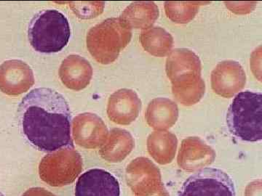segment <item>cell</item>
Wrapping results in <instances>:
<instances>
[{
    "mask_svg": "<svg viewBox=\"0 0 262 196\" xmlns=\"http://www.w3.org/2000/svg\"><path fill=\"white\" fill-rule=\"evenodd\" d=\"M18 116L24 135L39 151L52 153L75 149L71 136L70 106L54 89H33L19 105Z\"/></svg>",
    "mask_w": 262,
    "mask_h": 196,
    "instance_id": "cell-1",
    "label": "cell"
},
{
    "mask_svg": "<svg viewBox=\"0 0 262 196\" xmlns=\"http://www.w3.org/2000/svg\"><path fill=\"white\" fill-rule=\"evenodd\" d=\"M165 70L173 97L181 104L193 106L204 96L206 84L201 77V61L194 52L186 48L173 50L167 58Z\"/></svg>",
    "mask_w": 262,
    "mask_h": 196,
    "instance_id": "cell-2",
    "label": "cell"
},
{
    "mask_svg": "<svg viewBox=\"0 0 262 196\" xmlns=\"http://www.w3.org/2000/svg\"><path fill=\"white\" fill-rule=\"evenodd\" d=\"M262 94L245 91L234 97L227 114V127L234 137L246 142L262 139Z\"/></svg>",
    "mask_w": 262,
    "mask_h": 196,
    "instance_id": "cell-3",
    "label": "cell"
},
{
    "mask_svg": "<svg viewBox=\"0 0 262 196\" xmlns=\"http://www.w3.org/2000/svg\"><path fill=\"white\" fill-rule=\"evenodd\" d=\"M132 31L120 18L106 19L91 29L87 35V47L98 63L108 65L115 62L127 47Z\"/></svg>",
    "mask_w": 262,
    "mask_h": 196,
    "instance_id": "cell-4",
    "label": "cell"
},
{
    "mask_svg": "<svg viewBox=\"0 0 262 196\" xmlns=\"http://www.w3.org/2000/svg\"><path fill=\"white\" fill-rule=\"evenodd\" d=\"M28 37L33 49L38 53H58L70 40V23L65 15L58 10H42L31 20Z\"/></svg>",
    "mask_w": 262,
    "mask_h": 196,
    "instance_id": "cell-5",
    "label": "cell"
},
{
    "mask_svg": "<svg viewBox=\"0 0 262 196\" xmlns=\"http://www.w3.org/2000/svg\"><path fill=\"white\" fill-rule=\"evenodd\" d=\"M83 169L82 156L75 149H63L46 155L39 165V178L52 187L75 181Z\"/></svg>",
    "mask_w": 262,
    "mask_h": 196,
    "instance_id": "cell-6",
    "label": "cell"
},
{
    "mask_svg": "<svg viewBox=\"0 0 262 196\" xmlns=\"http://www.w3.org/2000/svg\"><path fill=\"white\" fill-rule=\"evenodd\" d=\"M178 196H236L232 178L220 168H204L183 183Z\"/></svg>",
    "mask_w": 262,
    "mask_h": 196,
    "instance_id": "cell-7",
    "label": "cell"
},
{
    "mask_svg": "<svg viewBox=\"0 0 262 196\" xmlns=\"http://www.w3.org/2000/svg\"><path fill=\"white\" fill-rule=\"evenodd\" d=\"M211 80L212 89L215 94L230 98L244 88L246 75L238 62L225 61L215 66Z\"/></svg>",
    "mask_w": 262,
    "mask_h": 196,
    "instance_id": "cell-8",
    "label": "cell"
},
{
    "mask_svg": "<svg viewBox=\"0 0 262 196\" xmlns=\"http://www.w3.org/2000/svg\"><path fill=\"white\" fill-rule=\"evenodd\" d=\"M34 74L24 61L10 60L0 65V90L16 96L27 92L34 85Z\"/></svg>",
    "mask_w": 262,
    "mask_h": 196,
    "instance_id": "cell-9",
    "label": "cell"
},
{
    "mask_svg": "<svg viewBox=\"0 0 262 196\" xmlns=\"http://www.w3.org/2000/svg\"><path fill=\"white\" fill-rule=\"evenodd\" d=\"M72 134L77 145L84 149H96L104 143L108 130L103 120L97 115L84 113L78 115L72 122Z\"/></svg>",
    "mask_w": 262,
    "mask_h": 196,
    "instance_id": "cell-10",
    "label": "cell"
},
{
    "mask_svg": "<svg viewBox=\"0 0 262 196\" xmlns=\"http://www.w3.org/2000/svg\"><path fill=\"white\" fill-rule=\"evenodd\" d=\"M75 194V196H120V184L106 170L93 168L79 178Z\"/></svg>",
    "mask_w": 262,
    "mask_h": 196,
    "instance_id": "cell-11",
    "label": "cell"
},
{
    "mask_svg": "<svg viewBox=\"0 0 262 196\" xmlns=\"http://www.w3.org/2000/svg\"><path fill=\"white\" fill-rule=\"evenodd\" d=\"M141 101L135 91L121 89L114 92L108 101V118L115 123L130 125L139 116Z\"/></svg>",
    "mask_w": 262,
    "mask_h": 196,
    "instance_id": "cell-12",
    "label": "cell"
},
{
    "mask_svg": "<svg viewBox=\"0 0 262 196\" xmlns=\"http://www.w3.org/2000/svg\"><path fill=\"white\" fill-rule=\"evenodd\" d=\"M62 83L67 88L80 91L85 88L93 77V68L85 58L77 55L67 57L59 69Z\"/></svg>",
    "mask_w": 262,
    "mask_h": 196,
    "instance_id": "cell-13",
    "label": "cell"
},
{
    "mask_svg": "<svg viewBox=\"0 0 262 196\" xmlns=\"http://www.w3.org/2000/svg\"><path fill=\"white\" fill-rule=\"evenodd\" d=\"M179 116L177 103L168 98L158 97L149 103L146 111V119L155 129L165 130L173 126Z\"/></svg>",
    "mask_w": 262,
    "mask_h": 196,
    "instance_id": "cell-14",
    "label": "cell"
},
{
    "mask_svg": "<svg viewBox=\"0 0 262 196\" xmlns=\"http://www.w3.org/2000/svg\"><path fill=\"white\" fill-rule=\"evenodd\" d=\"M159 14V8L153 2H135L125 8L120 18L131 29L144 30L152 27Z\"/></svg>",
    "mask_w": 262,
    "mask_h": 196,
    "instance_id": "cell-15",
    "label": "cell"
},
{
    "mask_svg": "<svg viewBox=\"0 0 262 196\" xmlns=\"http://www.w3.org/2000/svg\"><path fill=\"white\" fill-rule=\"evenodd\" d=\"M134 140L126 130L114 129L110 132L107 140L103 144L100 154L103 159L110 162H120L134 149Z\"/></svg>",
    "mask_w": 262,
    "mask_h": 196,
    "instance_id": "cell-16",
    "label": "cell"
},
{
    "mask_svg": "<svg viewBox=\"0 0 262 196\" xmlns=\"http://www.w3.org/2000/svg\"><path fill=\"white\" fill-rule=\"evenodd\" d=\"M143 48L151 56L163 58L169 55L173 46V38L170 33L159 27L144 29L140 34Z\"/></svg>",
    "mask_w": 262,
    "mask_h": 196,
    "instance_id": "cell-17",
    "label": "cell"
},
{
    "mask_svg": "<svg viewBox=\"0 0 262 196\" xmlns=\"http://www.w3.org/2000/svg\"><path fill=\"white\" fill-rule=\"evenodd\" d=\"M214 156L213 150L203 141L196 137H189L183 141L179 151V162L184 167L203 165L213 161Z\"/></svg>",
    "mask_w": 262,
    "mask_h": 196,
    "instance_id": "cell-18",
    "label": "cell"
},
{
    "mask_svg": "<svg viewBox=\"0 0 262 196\" xmlns=\"http://www.w3.org/2000/svg\"><path fill=\"white\" fill-rule=\"evenodd\" d=\"M177 137L169 132H154L148 139L149 154L160 163L170 162L177 149Z\"/></svg>",
    "mask_w": 262,
    "mask_h": 196,
    "instance_id": "cell-19",
    "label": "cell"
},
{
    "mask_svg": "<svg viewBox=\"0 0 262 196\" xmlns=\"http://www.w3.org/2000/svg\"><path fill=\"white\" fill-rule=\"evenodd\" d=\"M203 4L205 3L200 2H165V14L174 23H188L194 18Z\"/></svg>",
    "mask_w": 262,
    "mask_h": 196,
    "instance_id": "cell-20",
    "label": "cell"
},
{
    "mask_svg": "<svg viewBox=\"0 0 262 196\" xmlns=\"http://www.w3.org/2000/svg\"><path fill=\"white\" fill-rule=\"evenodd\" d=\"M82 9H73L76 14L82 18H92L101 14L103 12L104 3L96 2V3H82L81 5H75Z\"/></svg>",
    "mask_w": 262,
    "mask_h": 196,
    "instance_id": "cell-21",
    "label": "cell"
},
{
    "mask_svg": "<svg viewBox=\"0 0 262 196\" xmlns=\"http://www.w3.org/2000/svg\"><path fill=\"white\" fill-rule=\"evenodd\" d=\"M23 196H57L43 187H32L27 190Z\"/></svg>",
    "mask_w": 262,
    "mask_h": 196,
    "instance_id": "cell-22",
    "label": "cell"
},
{
    "mask_svg": "<svg viewBox=\"0 0 262 196\" xmlns=\"http://www.w3.org/2000/svg\"><path fill=\"white\" fill-rule=\"evenodd\" d=\"M0 196H5L4 195H3V193H2L1 192H0Z\"/></svg>",
    "mask_w": 262,
    "mask_h": 196,
    "instance_id": "cell-23",
    "label": "cell"
}]
</instances>
